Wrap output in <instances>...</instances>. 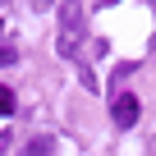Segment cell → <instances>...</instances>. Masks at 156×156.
I'll use <instances>...</instances> for the list:
<instances>
[{"label":"cell","mask_w":156,"mask_h":156,"mask_svg":"<svg viewBox=\"0 0 156 156\" xmlns=\"http://www.w3.org/2000/svg\"><path fill=\"white\" fill-rule=\"evenodd\" d=\"M87 37V19H83V0H60V32H55V46L60 55H73Z\"/></svg>","instance_id":"1"},{"label":"cell","mask_w":156,"mask_h":156,"mask_svg":"<svg viewBox=\"0 0 156 156\" xmlns=\"http://www.w3.org/2000/svg\"><path fill=\"white\" fill-rule=\"evenodd\" d=\"M138 115H142V106H138V97H133V92H119V97L110 101V119H115L119 129H133V124H138Z\"/></svg>","instance_id":"2"},{"label":"cell","mask_w":156,"mask_h":156,"mask_svg":"<svg viewBox=\"0 0 156 156\" xmlns=\"http://www.w3.org/2000/svg\"><path fill=\"white\" fill-rule=\"evenodd\" d=\"M51 151H55L51 138H32V142H28V156H51Z\"/></svg>","instance_id":"3"},{"label":"cell","mask_w":156,"mask_h":156,"mask_svg":"<svg viewBox=\"0 0 156 156\" xmlns=\"http://www.w3.org/2000/svg\"><path fill=\"white\" fill-rule=\"evenodd\" d=\"M0 115H14V92L0 87Z\"/></svg>","instance_id":"4"},{"label":"cell","mask_w":156,"mask_h":156,"mask_svg":"<svg viewBox=\"0 0 156 156\" xmlns=\"http://www.w3.org/2000/svg\"><path fill=\"white\" fill-rule=\"evenodd\" d=\"M19 55H14V46H0V64H14Z\"/></svg>","instance_id":"5"},{"label":"cell","mask_w":156,"mask_h":156,"mask_svg":"<svg viewBox=\"0 0 156 156\" xmlns=\"http://www.w3.org/2000/svg\"><path fill=\"white\" fill-rule=\"evenodd\" d=\"M0 32H5V23H0Z\"/></svg>","instance_id":"6"},{"label":"cell","mask_w":156,"mask_h":156,"mask_svg":"<svg viewBox=\"0 0 156 156\" xmlns=\"http://www.w3.org/2000/svg\"><path fill=\"white\" fill-rule=\"evenodd\" d=\"M151 5H156V0H151Z\"/></svg>","instance_id":"7"}]
</instances>
